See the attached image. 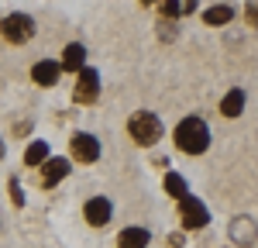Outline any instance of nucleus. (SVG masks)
Segmentation results:
<instances>
[{
	"mask_svg": "<svg viewBox=\"0 0 258 248\" xmlns=\"http://www.w3.org/2000/svg\"><path fill=\"white\" fill-rule=\"evenodd\" d=\"M97 93H100V76H97V69H86L83 66L80 69V83H76V103H93L97 100Z\"/></svg>",
	"mask_w": 258,
	"mask_h": 248,
	"instance_id": "5",
	"label": "nucleus"
},
{
	"mask_svg": "<svg viewBox=\"0 0 258 248\" xmlns=\"http://www.w3.org/2000/svg\"><path fill=\"white\" fill-rule=\"evenodd\" d=\"M241 110H244V93H241V90H231V93L220 100V114H224V117H238Z\"/></svg>",
	"mask_w": 258,
	"mask_h": 248,
	"instance_id": "13",
	"label": "nucleus"
},
{
	"mask_svg": "<svg viewBox=\"0 0 258 248\" xmlns=\"http://www.w3.org/2000/svg\"><path fill=\"white\" fill-rule=\"evenodd\" d=\"M141 4H155V0H141Z\"/></svg>",
	"mask_w": 258,
	"mask_h": 248,
	"instance_id": "21",
	"label": "nucleus"
},
{
	"mask_svg": "<svg viewBox=\"0 0 258 248\" xmlns=\"http://www.w3.org/2000/svg\"><path fill=\"white\" fill-rule=\"evenodd\" d=\"M83 214H86V221L93 227H103L110 221V200H107V197H93V200H86Z\"/></svg>",
	"mask_w": 258,
	"mask_h": 248,
	"instance_id": "7",
	"label": "nucleus"
},
{
	"mask_svg": "<svg viewBox=\"0 0 258 248\" xmlns=\"http://www.w3.org/2000/svg\"><path fill=\"white\" fill-rule=\"evenodd\" d=\"M127 131H131V138L138 145H155L162 138V121L155 114H148V110H138V114L127 121Z\"/></svg>",
	"mask_w": 258,
	"mask_h": 248,
	"instance_id": "2",
	"label": "nucleus"
},
{
	"mask_svg": "<svg viewBox=\"0 0 258 248\" xmlns=\"http://www.w3.org/2000/svg\"><path fill=\"white\" fill-rule=\"evenodd\" d=\"M244 18H248V24H251V28H258V4H248Z\"/></svg>",
	"mask_w": 258,
	"mask_h": 248,
	"instance_id": "18",
	"label": "nucleus"
},
{
	"mask_svg": "<svg viewBox=\"0 0 258 248\" xmlns=\"http://www.w3.org/2000/svg\"><path fill=\"white\" fill-rule=\"evenodd\" d=\"M59 62H52V59H45V62H35V69H31V80L38 83V86H52V83L59 80Z\"/></svg>",
	"mask_w": 258,
	"mask_h": 248,
	"instance_id": "11",
	"label": "nucleus"
},
{
	"mask_svg": "<svg viewBox=\"0 0 258 248\" xmlns=\"http://www.w3.org/2000/svg\"><path fill=\"white\" fill-rule=\"evenodd\" d=\"M165 190H169V197H176V200L189 197V193H186V183H182V176H176V172L165 176Z\"/></svg>",
	"mask_w": 258,
	"mask_h": 248,
	"instance_id": "16",
	"label": "nucleus"
},
{
	"mask_svg": "<svg viewBox=\"0 0 258 248\" xmlns=\"http://www.w3.org/2000/svg\"><path fill=\"white\" fill-rule=\"evenodd\" d=\"M179 221H182L186 231H197V227H207L210 210L200 204L197 197H182V200H179Z\"/></svg>",
	"mask_w": 258,
	"mask_h": 248,
	"instance_id": "4",
	"label": "nucleus"
},
{
	"mask_svg": "<svg viewBox=\"0 0 258 248\" xmlns=\"http://www.w3.org/2000/svg\"><path fill=\"white\" fill-rule=\"evenodd\" d=\"M207 145H210V128H207V121L186 117V121L176 128V148L179 152L200 155V152H207Z\"/></svg>",
	"mask_w": 258,
	"mask_h": 248,
	"instance_id": "1",
	"label": "nucleus"
},
{
	"mask_svg": "<svg viewBox=\"0 0 258 248\" xmlns=\"http://www.w3.org/2000/svg\"><path fill=\"white\" fill-rule=\"evenodd\" d=\"M0 159H4V142H0Z\"/></svg>",
	"mask_w": 258,
	"mask_h": 248,
	"instance_id": "20",
	"label": "nucleus"
},
{
	"mask_svg": "<svg viewBox=\"0 0 258 248\" xmlns=\"http://www.w3.org/2000/svg\"><path fill=\"white\" fill-rule=\"evenodd\" d=\"M193 7H197V0H186V4H182V11H186V14H189Z\"/></svg>",
	"mask_w": 258,
	"mask_h": 248,
	"instance_id": "19",
	"label": "nucleus"
},
{
	"mask_svg": "<svg viewBox=\"0 0 258 248\" xmlns=\"http://www.w3.org/2000/svg\"><path fill=\"white\" fill-rule=\"evenodd\" d=\"M162 14L165 18H176V14H182V4L179 0H162Z\"/></svg>",
	"mask_w": 258,
	"mask_h": 248,
	"instance_id": "17",
	"label": "nucleus"
},
{
	"mask_svg": "<svg viewBox=\"0 0 258 248\" xmlns=\"http://www.w3.org/2000/svg\"><path fill=\"white\" fill-rule=\"evenodd\" d=\"M0 35L7 41H14V45H24L35 35V21L28 18V14H7V18L0 21Z\"/></svg>",
	"mask_w": 258,
	"mask_h": 248,
	"instance_id": "3",
	"label": "nucleus"
},
{
	"mask_svg": "<svg viewBox=\"0 0 258 248\" xmlns=\"http://www.w3.org/2000/svg\"><path fill=\"white\" fill-rule=\"evenodd\" d=\"M231 18H234V11H231L227 4H217V7H207V11H203V21H207V24H227Z\"/></svg>",
	"mask_w": 258,
	"mask_h": 248,
	"instance_id": "14",
	"label": "nucleus"
},
{
	"mask_svg": "<svg viewBox=\"0 0 258 248\" xmlns=\"http://www.w3.org/2000/svg\"><path fill=\"white\" fill-rule=\"evenodd\" d=\"M83 66H86V48H83L80 41L66 45V48H62V62H59V69H62V73H80Z\"/></svg>",
	"mask_w": 258,
	"mask_h": 248,
	"instance_id": "9",
	"label": "nucleus"
},
{
	"mask_svg": "<svg viewBox=\"0 0 258 248\" xmlns=\"http://www.w3.org/2000/svg\"><path fill=\"white\" fill-rule=\"evenodd\" d=\"M66 176H69V162L66 159H45L41 162V186H55Z\"/></svg>",
	"mask_w": 258,
	"mask_h": 248,
	"instance_id": "10",
	"label": "nucleus"
},
{
	"mask_svg": "<svg viewBox=\"0 0 258 248\" xmlns=\"http://www.w3.org/2000/svg\"><path fill=\"white\" fill-rule=\"evenodd\" d=\"M73 159H80V162H97L100 159V142L93 135H73Z\"/></svg>",
	"mask_w": 258,
	"mask_h": 248,
	"instance_id": "6",
	"label": "nucleus"
},
{
	"mask_svg": "<svg viewBox=\"0 0 258 248\" xmlns=\"http://www.w3.org/2000/svg\"><path fill=\"white\" fill-rule=\"evenodd\" d=\"M45 159H48V145H45V142L28 145V152H24V162H28V165H41Z\"/></svg>",
	"mask_w": 258,
	"mask_h": 248,
	"instance_id": "15",
	"label": "nucleus"
},
{
	"mask_svg": "<svg viewBox=\"0 0 258 248\" xmlns=\"http://www.w3.org/2000/svg\"><path fill=\"white\" fill-rule=\"evenodd\" d=\"M117 248H148V231L145 227H124L117 238Z\"/></svg>",
	"mask_w": 258,
	"mask_h": 248,
	"instance_id": "12",
	"label": "nucleus"
},
{
	"mask_svg": "<svg viewBox=\"0 0 258 248\" xmlns=\"http://www.w3.org/2000/svg\"><path fill=\"white\" fill-rule=\"evenodd\" d=\"M255 238H258V227L251 217H234V224H231V241L234 245H255Z\"/></svg>",
	"mask_w": 258,
	"mask_h": 248,
	"instance_id": "8",
	"label": "nucleus"
}]
</instances>
